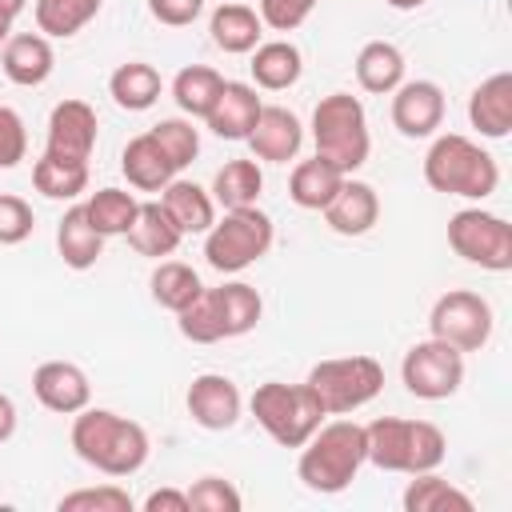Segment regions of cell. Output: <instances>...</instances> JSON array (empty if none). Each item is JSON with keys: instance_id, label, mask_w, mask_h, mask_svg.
<instances>
[{"instance_id": "10", "label": "cell", "mask_w": 512, "mask_h": 512, "mask_svg": "<svg viewBox=\"0 0 512 512\" xmlns=\"http://www.w3.org/2000/svg\"><path fill=\"white\" fill-rule=\"evenodd\" d=\"M400 380L416 400H448L464 384V352L428 336L404 352Z\"/></svg>"}, {"instance_id": "2", "label": "cell", "mask_w": 512, "mask_h": 512, "mask_svg": "<svg viewBox=\"0 0 512 512\" xmlns=\"http://www.w3.org/2000/svg\"><path fill=\"white\" fill-rule=\"evenodd\" d=\"M368 464V436L364 424L356 420H332L320 424L304 444H300V460H296V476L308 492L320 496H336L344 492L356 472Z\"/></svg>"}, {"instance_id": "25", "label": "cell", "mask_w": 512, "mask_h": 512, "mask_svg": "<svg viewBox=\"0 0 512 512\" xmlns=\"http://www.w3.org/2000/svg\"><path fill=\"white\" fill-rule=\"evenodd\" d=\"M208 32H212V44H216L220 52L244 56V52H252V48L260 44L264 20H260V12L248 8V4H220V8L212 12V20H208Z\"/></svg>"}, {"instance_id": "1", "label": "cell", "mask_w": 512, "mask_h": 512, "mask_svg": "<svg viewBox=\"0 0 512 512\" xmlns=\"http://www.w3.org/2000/svg\"><path fill=\"white\" fill-rule=\"evenodd\" d=\"M72 448L84 464L104 476H132L148 464V432L144 424L112 412V408H80L72 420Z\"/></svg>"}, {"instance_id": "48", "label": "cell", "mask_w": 512, "mask_h": 512, "mask_svg": "<svg viewBox=\"0 0 512 512\" xmlns=\"http://www.w3.org/2000/svg\"><path fill=\"white\" fill-rule=\"evenodd\" d=\"M24 4H28V0H0V16H4V20H16V16L24 12Z\"/></svg>"}, {"instance_id": "17", "label": "cell", "mask_w": 512, "mask_h": 512, "mask_svg": "<svg viewBox=\"0 0 512 512\" xmlns=\"http://www.w3.org/2000/svg\"><path fill=\"white\" fill-rule=\"evenodd\" d=\"M324 220H328V228L336 236H364V232H372V224L380 220V196H376V188L364 184V180L344 176L340 192L324 204Z\"/></svg>"}, {"instance_id": "29", "label": "cell", "mask_w": 512, "mask_h": 512, "mask_svg": "<svg viewBox=\"0 0 512 512\" xmlns=\"http://www.w3.org/2000/svg\"><path fill=\"white\" fill-rule=\"evenodd\" d=\"M160 92H164V80H160V72H156L152 64H144V60H128V64H120V68L108 76V96H112L116 108H124V112H144V108H152V104L160 100Z\"/></svg>"}, {"instance_id": "23", "label": "cell", "mask_w": 512, "mask_h": 512, "mask_svg": "<svg viewBox=\"0 0 512 512\" xmlns=\"http://www.w3.org/2000/svg\"><path fill=\"white\" fill-rule=\"evenodd\" d=\"M124 236H128V244H132L140 256H148V260L172 256V252L180 248V240H184V232L172 224V216L164 212L160 200L140 204V208H136V220H132V228H128Z\"/></svg>"}, {"instance_id": "45", "label": "cell", "mask_w": 512, "mask_h": 512, "mask_svg": "<svg viewBox=\"0 0 512 512\" xmlns=\"http://www.w3.org/2000/svg\"><path fill=\"white\" fill-rule=\"evenodd\" d=\"M148 12L168 28H184L204 12V0H148Z\"/></svg>"}, {"instance_id": "16", "label": "cell", "mask_w": 512, "mask_h": 512, "mask_svg": "<svg viewBox=\"0 0 512 512\" xmlns=\"http://www.w3.org/2000/svg\"><path fill=\"white\" fill-rule=\"evenodd\" d=\"M300 144H304L300 116L288 112V108H280V104H264L260 116H256V124H252V132H248L252 156L256 160H268V164H288V160H296Z\"/></svg>"}, {"instance_id": "6", "label": "cell", "mask_w": 512, "mask_h": 512, "mask_svg": "<svg viewBox=\"0 0 512 512\" xmlns=\"http://www.w3.org/2000/svg\"><path fill=\"white\" fill-rule=\"evenodd\" d=\"M256 424L280 444V448H300L320 424H324V408L312 396L308 384H284V380H264L256 384L252 400H248Z\"/></svg>"}, {"instance_id": "50", "label": "cell", "mask_w": 512, "mask_h": 512, "mask_svg": "<svg viewBox=\"0 0 512 512\" xmlns=\"http://www.w3.org/2000/svg\"><path fill=\"white\" fill-rule=\"evenodd\" d=\"M8 36H12V20H4V16H0V44H4Z\"/></svg>"}, {"instance_id": "38", "label": "cell", "mask_w": 512, "mask_h": 512, "mask_svg": "<svg viewBox=\"0 0 512 512\" xmlns=\"http://www.w3.org/2000/svg\"><path fill=\"white\" fill-rule=\"evenodd\" d=\"M176 328L184 340L192 344H216V340H228L224 336V316H220V300H216V288H200V296L176 312Z\"/></svg>"}, {"instance_id": "4", "label": "cell", "mask_w": 512, "mask_h": 512, "mask_svg": "<svg viewBox=\"0 0 512 512\" xmlns=\"http://www.w3.org/2000/svg\"><path fill=\"white\" fill-rule=\"evenodd\" d=\"M424 180L432 192L464 196V200H488L500 184V164L468 136L444 132L424 152Z\"/></svg>"}, {"instance_id": "30", "label": "cell", "mask_w": 512, "mask_h": 512, "mask_svg": "<svg viewBox=\"0 0 512 512\" xmlns=\"http://www.w3.org/2000/svg\"><path fill=\"white\" fill-rule=\"evenodd\" d=\"M404 512H472V496L456 488L452 480L432 472H416L404 488Z\"/></svg>"}, {"instance_id": "35", "label": "cell", "mask_w": 512, "mask_h": 512, "mask_svg": "<svg viewBox=\"0 0 512 512\" xmlns=\"http://www.w3.org/2000/svg\"><path fill=\"white\" fill-rule=\"evenodd\" d=\"M136 208H140V200L132 192H124V188H100V192H92L84 200V212H88L92 228L104 240L108 236H124L132 228V220H136Z\"/></svg>"}, {"instance_id": "34", "label": "cell", "mask_w": 512, "mask_h": 512, "mask_svg": "<svg viewBox=\"0 0 512 512\" xmlns=\"http://www.w3.org/2000/svg\"><path fill=\"white\" fill-rule=\"evenodd\" d=\"M148 288H152V300H156L160 308L180 312V308H188V304L200 296L204 284H200L196 268H188L184 260H160V264L152 268Z\"/></svg>"}, {"instance_id": "3", "label": "cell", "mask_w": 512, "mask_h": 512, "mask_svg": "<svg viewBox=\"0 0 512 512\" xmlns=\"http://www.w3.org/2000/svg\"><path fill=\"white\" fill-rule=\"evenodd\" d=\"M368 436V464L380 472H432L444 464L448 440L432 420H404V416H380L364 424Z\"/></svg>"}, {"instance_id": "22", "label": "cell", "mask_w": 512, "mask_h": 512, "mask_svg": "<svg viewBox=\"0 0 512 512\" xmlns=\"http://www.w3.org/2000/svg\"><path fill=\"white\" fill-rule=\"evenodd\" d=\"M160 204H164V212L172 216V224H176L184 236L208 232L212 220H216V200H212V192H204L196 180H180V176H176L172 184H164Z\"/></svg>"}, {"instance_id": "28", "label": "cell", "mask_w": 512, "mask_h": 512, "mask_svg": "<svg viewBox=\"0 0 512 512\" xmlns=\"http://www.w3.org/2000/svg\"><path fill=\"white\" fill-rule=\"evenodd\" d=\"M340 184H344V172H340L336 164L312 156V160H300V164L292 168V176H288V196H292V204H300V208H308V212H324V204L340 192Z\"/></svg>"}, {"instance_id": "19", "label": "cell", "mask_w": 512, "mask_h": 512, "mask_svg": "<svg viewBox=\"0 0 512 512\" xmlns=\"http://www.w3.org/2000/svg\"><path fill=\"white\" fill-rule=\"evenodd\" d=\"M468 120L488 140H504L512 132V72H492L472 88Z\"/></svg>"}, {"instance_id": "32", "label": "cell", "mask_w": 512, "mask_h": 512, "mask_svg": "<svg viewBox=\"0 0 512 512\" xmlns=\"http://www.w3.org/2000/svg\"><path fill=\"white\" fill-rule=\"evenodd\" d=\"M32 184L48 200H76L88 188V164L84 160H60V156H40L32 164Z\"/></svg>"}, {"instance_id": "12", "label": "cell", "mask_w": 512, "mask_h": 512, "mask_svg": "<svg viewBox=\"0 0 512 512\" xmlns=\"http://www.w3.org/2000/svg\"><path fill=\"white\" fill-rule=\"evenodd\" d=\"M96 148V108L84 100H60L48 116V132H44V152L60 156V160H84Z\"/></svg>"}, {"instance_id": "24", "label": "cell", "mask_w": 512, "mask_h": 512, "mask_svg": "<svg viewBox=\"0 0 512 512\" xmlns=\"http://www.w3.org/2000/svg\"><path fill=\"white\" fill-rule=\"evenodd\" d=\"M56 252H60V260H64L68 268H76V272L92 268V264L104 256V236L92 228L84 204H72V208L60 216V224H56Z\"/></svg>"}, {"instance_id": "47", "label": "cell", "mask_w": 512, "mask_h": 512, "mask_svg": "<svg viewBox=\"0 0 512 512\" xmlns=\"http://www.w3.org/2000/svg\"><path fill=\"white\" fill-rule=\"evenodd\" d=\"M16 420H20V416H16V404H12V396H4V392H0V444H4V440H12V432H16Z\"/></svg>"}, {"instance_id": "9", "label": "cell", "mask_w": 512, "mask_h": 512, "mask_svg": "<svg viewBox=\"0 0 512 512\" xmlns=\"http://www.w3.org/2000/svg\"><path fill=\"white\" fill-rule=\"evenodd\" d=\"M448 244L460 260H468L476 268H488V272L512 268V224L496 212L460 208L448 220Z\"/></svg>"}, {"instance_id": "8", "label": "cell", "mask_w": 512, "mask_h": 512, "mask_svg": "<svg viewBox=\"0 0 512 512\" xmlns=\"http://www.w3.org/2000/svg\"><path fill=\"white\" fill-rule=\"evenodd\" d=\"M304 384L320 400L324 416H348L380 396L384 368L372 356H336V360H320Z\"/></svg>"}, {"instance_id": "15", "label": "cell", "mask_w": 512, "mask_h": 512, "mask_svg": "<svg viewBox=\"0 0 512 512\" xmlns=\"http://www.w3.org/2000/svg\"><path fill=\"white\" fill-rule=\"evenodd\" d=\"M32 392L48 412H60V416H76L92 400V384L84 368L72 360H44L32 372Z\"/></svg>"}, {"instance_id": "5", "label": "cell", "mask_w": 512, "mask_h": 512, "mask_svg": "<svg viewBox=\"0 0 512 512\" xmlns=\"http://www.w3.org/2000/svg\"><path fill=\"white\" fill-rule=\"evenodd\" d=\"M312 144H316L320 160H328L344 176H352L372 152L364 104L352 92H328L312 112Z\"/></svg>"}, {"instance_id": "21", "label": "cell", "mask_w": 512, "mask_h": 512, "mask_svg": "<svg viewBox=\"0 0 512 512\" xmlns=\"http://www.w3.org/2000/svg\"><path fill=\"white\" fill-rule=\"evenodd\" d=\"M120 172L128 176L132 188L140 192H164V184L176 180V168L172 160L164 156V148L152 140V132H140L124 144V156H120Z\"/></svg>"}, {"instance_id": "39", "label": "cell", "mask_w": 512, "mask_h": 512, "mask_svg": "<svg viewBox=\"0 0 512 512\" xmlns=\"http://www.w3.org/2000/svg\"><path fill=\"white\" fill-rule=\"evenodd\" d=\"M148 132H152V140L164 148V156L172 160V168H176V172H180V168H188V164L196 160V152H200V132L192 128V120L168 116V120L152 124Z\"/></svg>"}, {"instance_id": "11", "label": "cell", "mask_w": 512, "mask_h": 512, "mask_svg": "<svg viewBox=\"0 0 512 512\" xmlns=\"http://www.w3.org/2000/svg\"><path fill=\"white\" fill-rule=\"evenodd\" d=\"M428 328H432L436 340H444L460 352H480L492 336V304L480 292L452 288L432 304Z\"/></svg>"}, {"instance_id": "26", "label": "cell", "mask_w": 512, "mask_h": 512, "mask_svg": "<svg viewBox=\"0 0 512 512\" xmlns=\"http://www.w3.org/2000/svg\"><path fill=\"white\" fill-rule=\"evenodd\" d=\"M356 84L372 96H392L404 84V52L388 40H368L356 52Z\"/></svg>"}, {"instance_id": "18", "label": "cell", "mask_w": 512, "mask_h": 512, "mask_svg": "<svg viewBox=\"0 0 512 512\" xmlns=\"http://www.w3.org/2000/svg\"><path fill=\"white\" fill-rule=\"evenodd\" d=\"M0 68L12 84L20 88H36L52 76L56 68V52L48 44L44 32H16L4 40V52H0Z\"/></svg>"}, {"instance_id": "31", "label": "cell", "mask_w": 512, "mask_h": 512, "mask_svg": "<svg viewBox=\"0 0 512 512\" xmlns=\"http://www.w3.org/2000/svg\"><path fill=\"white\" fill-rule=\"evenodd\" d=\"M220 88H224V76H220L216 68H208V64H188V68H180L176 80H172V100H176V108H180L184 116H200V120H204L208 108L216 104Z\"/></svg>"}, {"instance_id": "42", "label": "cell", "mask_w": 512, "mask_h": 512, "mask_svg": "<svg viewBox=\"0 0 512 512\" xmlns=\"http://www.w3.org/2000/svg\"><path fill=\"white\" fill-rule=\"evenodd\" d=\"M36 228V216H32V204L24 196H12V192H0V244H24Z\"/></svg>"}, {"instance_id": "20", "label": "cell", "mask_w": 512, "mask_h": 512, "mask_svg": "<svg viewBox=\"0 0 512 512\" xmlns=\"http://www.w3.org/2000/svg\"><path fill=\"white\" fill-rule=\"evenodd\" d=\"M260 108H264V104H260V96H256V88H252V84L224 80V88H220L216 104L208 108L204 124H208L220 140H248V132H252V124H256Z\"/></svg>"}, {"instance_id": "40", "label": "cell", "mask_w": 512, "mask_h": 512, "mask_svg": "<svg viewBox=\"0 0 512 512\" xmlns=\"http://www.w3.org/2000/svg\"><path fill=\"white\" fill-rule=\"evenodd\" d=\"M60 512H132L136 500L120 484H96V488H76L60 496Z\"/></svg>"}, {"instance_id": "46", "label": "cell", "mask_w": 512, "mask_h": 512, "mask_svg": "<svg viewBox=\"0 0 512 512\" xmlns=\"http://www.w3.org/2000/svg\"><path fill=\"white\" fill-rule=\"evenodd\" d=\"M144 512H192L188 508V492L180 488H156L144 496Z\"/></svg>"}, {"instance_id": "13", "label": "cell", "mask_w": 512, "mask_h": 512, "mask_svg": "<svg viewBox=\"0 0 512 512\" xmlns=\"http://www.w3.org/2000/svg\"><path fill=\"white\" fill-rule=\"evenodd\" d=\"M184 404H188V416H192L200 428H208V432L232 428V424L240 420V412H244V396H240V388H236L224 372H200V376L188 384Z\"/></svg>"}, {"instance_id": "41", "label": "cell", "mask_w": 512, "mask_h": 512, "mask_svg": "<svg viewBox=\"0 0 512 512\" xmlns=\"http://www.w3.org/2000/svg\"><path fill=\"white\" fill-rule=\"evenodd\" d=\"M240 492L224 476H200L188 488V508L192 512H240Z\"/></svg>"}, {"instance_id": "43", "label": "cell", "mask_w": 512, "mask_h": 512, "mask_svg": "<svg viewBox=\"0 0 512 512\" xmlns=\"http://www.w3.org/2000/svg\"><path fill=\"white\" fill-rule=\"evenodd\" d=\"M316 0H260V20L272 32H296L312 16Z\"/></svg>"}, {"instance_id": "36", "label": "cell", "mask_w": 512, "mask_h": 512, "mask_svg": "<svg viewBox=\"0 0 512 512\" xmlns=\"http://www.w3.org/2000/svg\"><path fill=\"white\" fill-rule=\"evenodd\" d=\"M216 300H220V316H224V336H228V340L252 332V328L260 324V316H264L260 292H256L252 284H244V280L220 284V288H216Z\"/></svg>"}, {"instance_id": "44", "label": "cell", "mask_w": 512, "mask_h": 512, "mask_svg": "<svg viewBox=\"0 0 512 512\" xmlns=\"http://www.w3.org/2000/svg\"><path fill=\"white\" fill-rule=\"evenodd\" d=\"M28 152V128L16 108L0 104V168H16Z\"/></svg>"}, {"instance_id": "7", "label": "cell", "mask_w": 512, "mask_h": 512, "mask_svg": "<svg viewBox=\"0 0 512 512\" xmlns=\"http://www.w3.org/2000/svg\"><path fill=\"white\" fill-rule=\"evenodd\" d=\"M272 216L252 208H224L220 220H212V228L204 232V260L216 272H244L248 264H256L260 256H268L272 248Z\"/></svg>"}, {"instance_id": "14", "label": "cell", "mask_w": 512, "mask_h": 512, "mask_svg": "<svg viewBox=\"0 0 512 512\" xmlns=\"http://www.w3.org/2000/svg\"><path fill=\"white\" fill-rule=\"evenodd\" d=\"M444 120V92L436 80H404L392 92V124L408 140H424Z\"/></svg>"}, {"instance_id": "37", "label": "cell", "mask_w": 512, "mask_h": 512, "mask_svg": "<svg viewBox=\"0 0 512 512\" xmlns=\"http://www.w3.org/2000/svg\"><path fill=\"white\" fill-rule=\"evenodd\" d=\"M104 0H36V28L52 40H68L76 36L88 20H96Z\"/></svg>"}, {"instance_id": "27", "label": "cell", "mask_w": 512, "mask_h": 512, "mask_svg": "<svg viewBox=\"0 0 512 512\" xmlns=\"http://www.w3.org/2000/svg\"><path fill=\"white\" fill-rule=\"evenodd\" d=\"M252 80L256 88H268V92H284L300 80L304 72V56L292 40H268V44H256L252 48Z\"/></svg>"}, {"instance_id": "33", "label": "cell", "mask_w": 512, "mask_h": 512, "mask_svg": "<svg viewBox=\"0 0 512 512\" xmlns=\"http://www.w3.org/2000/svg\"><path fill=\"white\" fill-rule=\"evenodd\" d=\"M260 188H264V172L256 160H228L212 176V200L224 208H252L260 200Z\"/></svg>"}, {"instance_id": "49", "label": "cell", "mask_w": 512, "mask_h": 512, "mask_svg": "<svg viewBox=\"0 0 512 512\" xmlns=\"http://www.w3.org/2000/svg\"><path fill=\"white\" fill-rule=\"evenodd\" d=\"M388 8H396V12H412V8H420V4H428V0H384Z\"/></svg>"}]
</instances>
